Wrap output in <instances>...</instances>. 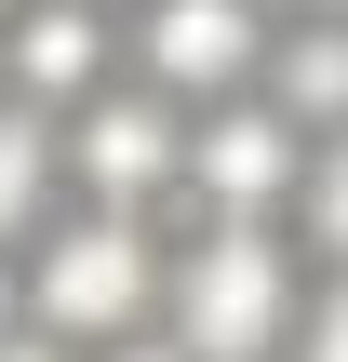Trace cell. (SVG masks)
I'll return each instance as SVG.
<instances>
[{"label": "cell", "instance_id": "ba28073f", "mask_svg": "<svg viewBox=\"0 0 348 362\" xmlns=\"http://www.w3.org/2000/svg\"><path fill=\"white\" fill-rule=\"evenodd\" d=\"M40 202H54V134H40V107H0V242H27Z\"/></svg>", "mask_w": 348, "mask_h": 362}, {"label": "cell", "instance_id": "7a4b0ae2", "mask_svg": "<svg viewBox=\"0 0 348 362\" xmlns=\"http://www.w3.org/2000/svg\"><path fill=\"white\" fill-rule=\"evenodd\" d=\"M161 242H148V215H67L40 255H27V322L40 336H67V349H107V336H134L148 309H161Z\"/></svg>", "mask_w": 348, "mask_h": 362}, {"label": "cell", "instance_id": "6da1fadb", "mask_svg": "<svg viewBox=\"0 0 348 362\" xmlns=\"http://www.w3.org/2000/svg\"><path fill=\"white\" fill-rule=\"evenodd\" d=\"M295 242H282V215H215V228H188V255L161 269V336L188 362H268L295 336Z\"/></svg>", "mask_w": 348, "mask_h": 362}, {"label": "cell", "instance_id": "30bf717a", "mask_svg": "<svg viewBox=\"0 0 348 362\" xmlns=\"http://www.w3.org/2000/svg\"><path fill=\"white\" fill-rule=\"evenodd\" d=\"M295 362H348V269L308 282V309H295Z\"/></svg>", "mask_w": 348, "mask_h": 362}, {"label": "cell", "instance_id": "5bb4252c", "mask_svg": "<svg viewBox=\"0 0 348 362\" xmlns=\"http://www.w3.org/2000/svg\"><path fill=\"white\" fill-rule=\"evenodd\" d=\"M13 13H27V0H0V27H13Z\"/></svg>", "mask_w": 348, "mask_h": 362}, {"label": "cell", "instance_id": "52a82bcc", "mask_svg": "<svg viewBox=\"0 0 348 362\" xmlns=\"http://www.w3.org/2000/svg\"><path fill=\"white\" fill-rule=\"evenodd\" d=\"M268 107H295L308 134H348V13H282V40H268V81H255Z\"/></svg>", "mask_w": 348, "mask_h": 362}, {"label": "cell", "instance_id": "3957f363", "mask_svg": "<svg viewBox=\"0 0 348 362\" xmlns=\"http://www.w3.org/2000/svg\"><path fill=\"white\" fill-rule=\"evenodd\" d=\"M67 175H80V202H107V215H161V202H188V107H174L161 81H134V94H80V107H67Z\"/></svg>", "mask_w": 348, "mask_h": 362}, {"label": "cell", "instance_id": "4fadbf2b", "mask_svg": "<svg viewBox=\"0 0 348 362\" xmlns=\"http://www.w3.org/2000/svg\"><path fill=\"white\" fill-rule=\"evenodd\" d=\"M268 13H348V0H268Z\"/></svg>", "mask_w": 348, "mask_h": 362}, {"label": "cell", "instance_id": "9c48e42d", "mask_svg": "<svg viewBox=\"0 0 348 362\" xmlns=\"http://www.w3.org/2000/svg\"><path fill=\"white\" fill-rule=\"evenodd\" d=\"M295 228H308V242H322V255L348 269V134H322V148H308V188H295Z\"/></svg>", "mask_w": 348, "mask_h": 362}, {"label": "cell", "instance_id": "5b68a950", "mask_svg": "<svg viewBox=\"0 0 348 362\" xmlns=\"http://www.w3.org/2000/svg\"><path fill=\"white\" fill-rule=\"evenodd\" d=\"M268 40H282L268 0H148V13H134V67H148L174 107L255 94V81H268Z\"/></svg>", "mask_w": 348, "mask_h": 362}, {"label": "cell", "instance_id": "7c38bea8", "mask_svg": "<svg viewBox=\"0 0 348 362\" xmlns=\"http://www.w3.org/2000/svg\"><path fill=\"white\" fill-rule=\"evenodd\" d=\"M0 362H80V349H67V336H40V322H13V336H0Z\"/></svg>", "mask_w": 348, "mask_h": 362}, {"label": "cell", "instance_id": "277c9868", "mask_svg": "<svg viewBox=\"0 0 348 362\" xmlns=\"http://www.w3.org/2000/svg\"><path fill=\"white\" fill-rule=\"evenodd\" d=\"M308 148H322V134H308L295 107L228 94V107H201V121H188V202H201V215H295Z\"/></svg>", "mask_w": 348, "mask_h": 362}, {"label": "cell", "instance_id": "8fae6325", "mask_svg": "<svg viewBox=\"0 0 348 362\" xmlns=\"http://www.w3.org/2000/svg\"><path fill=\"white\" fill-rule=\"evenodd\" d=\"M107 362H188V349H174L161 322H134V336H107Z\"/></svg>", "mask_w": 348, "mask_h": 362}, {"label": "cell", "instance_id": "8992f818", "mask_svg": "<svg viewBox=\"0 0 348 362\" xmlns=\"http://www.w3.org/2000/svg\"><path fill=\"white\" fill-rule=\"evenodd\" d=\"M0 67H13L27 107H80V94L107 81V27H94V0H27L13 40H0Z\"/></svg>", "mask_w": 348, "mask_h": 362}]
</instances>
